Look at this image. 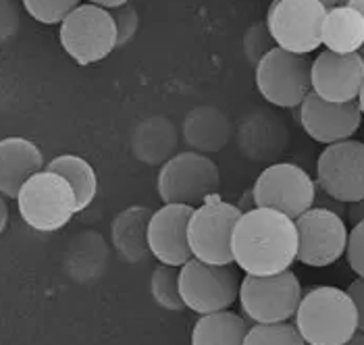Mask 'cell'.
<instances>
[{
  "mask_svg": "<svg viewBox=\"0 0 364 345\" xmlns=\"http://www.w3.org/2000/svg\"><path fill=\"white\" fill-rule=\"evenodd\" d=\"M233 264L252 277L279 275L298 262V227L287 214L271 208L242 212L231 235Z\"/></svg>",
  "mask_w": 364,
  "mask_h": 345,
  "instance_id": "obj_1",
  "label": "cell"
},
{
  "mask_svg": "<svg viewBox=\"0 0 364 345\" xmlns=\"http://www.w3.org/2000/svg\"><path fill=\"white\" fill-rule=\"evenodd\" d=\"M294 324L306 345H343L358 333V310L346 289L316 285L304 291Z\"/></svg>",
  "mask_w": 364,
  "mask_h": 345,
  "instance_id": "obj_2",
  "label": "cell"
},
{
  "mask_svg": "<svg viewBox=\"0 0 364 345\" xmlns=\"http://www.w3.org/2000/svg\"><path fill=\"white\" fill-rule=\"evenodd\" d=\"M17 208L23 223L40 233H55L67 227L80 212L73 187L58 172H36L17 196Z\"/></svg>",
  "mask_w": 364,
  "mask_h": 345,
  "instance_id": "obj_3",
  "label": "cell"
},
{
  "mask_svg": "<svg viewBox=\"0 0 364 345\" xmlns=\"http://www.w3.org/2000/svg\"><path fill=\"white\" fill-rule=\"evenodd\" d=\"M302 295V283L289 268L269 277L244 275L237 302L250 324H277L294 320Z\"/></svg>",
  "mask_w": 364,
  "mask_h": 345,
  "instance_id": "obj_4",
  "label": "cell"
},
{
  "mask_svg": "<svg viewBox=\"0 0 364 345\" xmlns=\"http://www.w3.org/2000/svg\"><path fill=\"white\" fill-rule=\"evenodd\" d=\"M58 40L63 50L77 65H96L119 48L117 26L111 11L96 4H80L58 26Z\"/></svg>",
  "mask_w": 364,
  "mask_h": 345,
  "instance_id": "obj_5",
  "label": "cell"
},
{
  "mask_svg": "<svg viewBox=\"0 0 364 345\" xmlns=\"http://www.w3.org/2000/svg\"><path fill=\"white\" fill-rule=\"evenodd\" d=\"M242 208L213 194L200 206H194L188 225V241L192 256L208 264H233L231 235L242 217Z\"/></svg>",
  "mask_w": 364,
  "mask_h": 345,
  "instance_id": "obj_6",
  "label": "cell"
},
{
  "mask_svg": "<svg viewBox=\"0 0 364 345\" xmlns=\"http://www.w3.org/2000/svg\"><path fill=\"white\" fill-rule=\"evenodd\" d=\"M156 190L163 204L200 206L221 190V172L213 158L200 152H181L163 163Z\"/></svg>",
  "mask_w": 364,
  "mask_h": 345,
  "instance_id": "obj_7",
  "label": "cell"
},
{
  "mask_svg": "<svg viewBox=\"0 0 364 345\" xmlns=\"http://www.w3.org/2000/svg\"><path fill=\"white\" fill-rule=\"evenodd\" d=\"M312 62L304 55L271 48L256 65V87L260 96L277 109H300L312 94Z\"/></svg>",
  "mask_w": 364,
  "mask_h": 345,
  "instance_id": "obj_8",
  "label": "cell"
},
{
  "mask_svg": "<svg viewBox=\"0 0 364 345\" xmlns=\"http://www.w3.org/2000/svg\"><path fill=\"white\" fill-rule=\"evenodd\" d=\"M327 11L329 9L318 0H273L264 23L275 46L306 57L323 46Z\"/></svg>",
  "mask_w": 364,
  "mask_h": 345,
  "instance_id": "obj_9",
  "label": "cell"
},
{
  "mask_svg": "<svg viewBox=\"0 0 364 345\" xmlns=\"http://www.w3.org/2000/svg\"><path fill=\"white\" fill-rule=\"evenodd\" d=\"M183 306L198 317L229 310L240 297V281L231 264H208L192 258L179 268Z\"/></svg>",
  "mask_w": 364,
  "mask_h": 345,
  "instance_id": "obj_10",
  "label": "cell"
},
{
  "mask_svg": "<svg viewBox=\"0 0 364 345\" xmlns=\"http://www.w3.org/2000/svg\"><path fill=\"white\" fill-rule=\"evenodd\" d=\"M252 202L256 208H271L296 221L316 204V181L294 163H275L256 177Z\"/></svg>",
  "mask_w": 364,
  "mask_h": 345,
  "instance_id": "obj_11",
  "label": "cell"
},
{
  "mask_svg": "<svg viewBox=\"0 0 364 345\" xmlns=\"http://www.w3.org/2000/svg\"><path fill=\"white\" fill-rule=\"evenodd\" d=\"M296 227L298 262L312 268H325L346 256L350 231L343 217L336 210L327 206H312L296 219Z\"/></svg>",
  "mask_w": 364,
  "mask_h": 345,
  "instance_id": "obj_12",
  "label": "cell"
},
{
  "mask_svg": "<svg viewBox=\"0 0 364 345\" xmlns=\"http://www.w3.org/2000/svg\"><path fill=\"white\" fill-rule=\"evenodd\" d=\"M316 185L327 198L354 204L364 198V142L346 140L325 146L316 160Z\"/></svg>",
  "mask_w": 364,
  "mask_h": 345,
  "instance_id": "obj_13",
  "label": "cell"
},
{
  "mask_svg": "<svg viewBox=\"0 0 364 345\" xmlns=\"http://www.w3.org/2000/svg\"><path fill=\"white\" fill-rule=\"evenodd\" d=\"M194 206L163 204L148 223V250L159 264L181 268L194 258L188 241V225Z\"/></svg>",
  "mask_w": 364,
  "mask_h": 345,
  "instance_id": "obj_14",
  "label": "cell"
},
{
  "mask_svg": "<svg viewBox=\"0 0 364 345\" xmlns=\"http://www.w3.org/2000/svg\"><path fill=\"white\" fill-rule=\"evenodd\" d=\"M310 77L312 94L318 98L336 104L356 102L364 84V60L358 53L337 55L325 50L312 60Z\"/></svg>",
  "mask_w": 364,
  "mask_h": 345,
  "instance_id": "obj_15",
  "label": "cell"
},
{
  "mask_svg": "<svg viewBox=\"0 0 364 345\" xmlns=\"http://www.w3.org/2000/svg\"><path fill=\"white\" fill-rule=\"evenodd\" d=\"M300 125L316 144L331 146L352 140L358 133L363 113L358 102L336 104L310 94L300 104Z\"/></svg>",
  "mask_w": 364,
  "mask_h": 345,
  "instance_id": "obj_16",
  "label": "cell"
},
{
  "mask_svg": "<svg viewBox=\"0 0 364 345\" xmlns=\"http://www.w3.org/2000/svg\"><path fill=\"white\" fill-rule=\"evenodd\" d=\"M44 169V154L36 142L19 136L0 140V194L4 198L17 200L26 181Z\"/></svg>",
  "mask_w": 364,
  "mask_h": 345,
  "instance_id": "obj_17",
  "label": "cell"
},
{
  "mask_svg": "<svg viewBox=\"0 0 364 345\" xmlns=\"http://www.w3.org/2000/svg\"><path fill=\"white\" fill-rule=\"evenodd\" d=\"M323 46L337 55H354L364 46V15L350 6L337 4L327 11L323 23Z\"/></svg>",
  "mask_w": 364,
  "mask_h": 345,
  "instance_id": "obj_18",
  "label": "cell"
},
{
  "mask_svg": "<svg viewBox=\"0 0 364 345\" xmlns=\"http://www.w3.org/2000/svg\"><path fill=\"white\" fill-rule=\"evenodd\" d=\"M152 210L146 206H129L112 221V246L127 262H141L148 250V223Z\"/></svg>",
  "mask_w": 364,
  "mask_h": 345,
  "instance_id": "obj_19",
  "label": "cell"
},
{
  "mask_svg": "<svg viewBox=\"0 0 364 345\" xmlns=\"http://www.w3.org/2000/svg\"><path fill=\"white\" fill-rule=\"evenodd\" d=\"M250 331V322L244 317L223 310L215 314H204L192 329V345H244Z\"/></svg>",
  "mask_w": 364,
  "mask_h": 345,
  "instance_id": "obj_20",
  "label": "cell"
},
{
  "mask_svg": "<svg viewBox=\"0 0 364 345\" xmlns=\"http://www.w3.org/2000/svg\"><path fill=\"white\" fill-rule=\"evenodd\" d=\"M46 169L53 172H58L60 177H65L69 181V185L75 192L77 198V210H85L98 194V175L94 171V167L85 160L84 156L77 154H58L55 156Z\"/></svg>",
  "mask_w": 364,
  "mask_h": 345,
  "instance_id": "obj_21",
  "label": "cell"
},
{
  "mask_svg": "<svg viewBox=\"0 0 364 345\" xmlns=\"http://www.w3.org/2000/svg\"><path fill=\"white\" fill-rule=\"evenodd\" d=\"M208 116H210V111L192 113L188 123H186V136H188V142L196 148L219 150L227 142L229 127H227V121L221 115L213 113V119H208Z\"/></svg>",
  "mask_w": 364,
  "mask_h": 345,
  "instance_id": "obj_22",
  "label": "cell"
},
{
  "mask_svg": "<svg viewBox=\"0 0 364 345\" xmlns=\"http://www.w3.org/2000/svg\"><path fill=\"white\" fill-rule=\"evenodd\" d=\"M150 293L154 297V302L168 312H181L183 300H181V291H179V268L167 266V264H159L150 277Z\"/></svg>",
  "mask_w": 364,
  "mask_h": 345,
  "instance_id": "obj_23",
  "label": "cell"
},
{
  "mask_svg": "<svg viewBox=\"0 0 364 345\" xmlns=\"http://www.w3.org/2000/svg\"><path fill=\"white\" fill-rule=\"evenodd\" d=\"M244 345H306L294 322L250 324Z\"/></svg>",
  "mask_w": 364,
  "mask_h": 345,
  "instance_id": "obj_24",
  "label": "cell"
},
{
  "mask_svg": "<svg viewBox=\"0 0 364 345\" xmlns=\"http://www.w3.org/2000/svg\"><path fill=\"white\" fill-rule=\"evenodd\" d=\"M31 19L42 26H60L69 13H73L82 0H21Z\"/></svg>",
  "mask_w": 364,
  "mask_h": 345,
  "instance_id": "obj_25",
  "label": "cell"
},
{
  "mask_svg": "<svg viewBox=\"0 0 364 345\" xmlns=\"http://www.w3.org/2000/svg\"><path fill=\"white\" fill-rule=\"evenodd\" d=\"M271 48H275V42L271 38V31L267 28V23H256L246 31L244 53H246L250 62L258 65V60L264 57Z\"/></svg>",
  "mask_w": 364,
  "mask_h": 345,
  "instance_id": "obj_26",
  "label": "cell"
},
{
  "mask_svg": "<svg viewBox=\"0 0 364 345\" xmlns=\"http://www.w3.org/2000/svg\"><path fill=\"white\" fill-rule=\"evenodd\" d=\"M111 15L114 19V26H117V42H119V46H125L140 28V15L132 4L112 9Z\"/></svg>",
  "mask_w": 364,
  "mask_h": 345,
  "instance_id": "obj_27",
  "label": "cell"
},
{
  "mask_svg": "<svg viewBox=\"0 0 364 345\" xmlns=\"http://www.w3.org/2000/svg\"><path fill=\"white\" fill-rule=\"evenodd\" d=\"M346 258H348L350 268L356 273V277L364 279V221L356 223L350 231Z\"/></svg>",
  "mask_w": 364,
  "mask_h": 345,
  "instance_id": "obj_28",
  "label": "cell"
},
{
  "mask_svg": "<svg viewBox=\"0 0 364 345\" xmlns=\"http://www.w3.org/2000/svg\"><path fill=\"white\" fill-rule=\"evenodd\" d=\"M19 29V11L13 0H0V44L9 42Z\"/></svg>",
  "mask_w": 364,
  "mask_h": 345,
  "instance_id": "obj_29",
  "label": "cell"
},
{
  "mask_svg": "<svg viewBox=\"0 0 364 345\" xmlns=\"http://www.w3.org/2000/svg\"><path fill=\"white\" fill-rule=\"evenodd\" d=\"M346 291L350 293V297L356 304V310H358V331L364 333V279H354Z\"/></svg>",
  "mask_w": 364,
  "mask_h": 345,
  "instance_id": "obj_30",
  "label": "cell"
},
{
  "mask_svg": "<svg viewBox=\"0 0 364 345\" xmlns=\"http://www.w3.org/2000/svg\"><path fill=\"white\" fill-rule=\"evenodd\" d=\"M346 217H348V221L350 223H360L364 221V198L363 200L354 202V204H348V210H346Z\"/></svg>",
  "mask_w": 364,
  "mask_h": 345,
  "instance_id": "obj_31",
  "label": "cell"
},
{
  "mask_svg": "<svg viewBox=\"0 0 364 345\" xmlns=\"http://www.w3.org/2000/svg\"><path fill=\"white\" fill-rule=\"evenodd\" d=\"M90 4H96V6H102L107 11H112V9H119L123 4H129V0H87Z\"/></svg>",
  "mask_w": 364,
  "mask_h": 345,
  "instance_id": "obj_32",
  "label": "cell"
},
{
  "mask_svg": "<svg viewBox=\"0 0 364 345\" xmlns=\"http://www.w3.org/2000/svg\"><path fill=\"white\" fill-rule=\"evenodd\" d=\"M6 225H9V206L4 202V196L0 194V235L6 231Z\"/></svg>",
  "mask_w": 364,
  "mask_h": 345,
  "instance_id": "obj_33",
  "label": "cell"
},
{
  "mask_svg": "<svg viewBox=\"0 0 364 345\" xmlns=\"http://www.w3.org/2000/svg\"><path fill=\"white\" fill-rule=\"evenodd\" d=\"M343 345H364V333L363 331H358V333H356V335H354L350 341H346Z\"/></svg>",
  "mask_w": 364,
  "mask_h": 345,
  "instance_id": "obj_34",
  "label": "cell"
},
{
  "mask_svg": "<svg viewBox=\"0 0 364 345\" xmlns=\"http://www.w3.org/2000/svg\"><path fill=\"white\" fill-rule=\"evenodd\" d=\"M348 4H350V6H354V9H358V11L364 15V0H350Z\"/></svg>",
  "mask_w": 364,
  "mask_h": 345,
  "instance_id": "obj_35",
  "label": "cell"
},
{
  "mask_svg": "<svg viewBox=\"0 0 364 345\" xmlns=\"http://www.w3.org/2000/svg\"><path fill=\"white\" fill-rule=\"evenodd\" d=\"M356 102H358V106H360V113H363V116H364V84H363V89H360V94H358V100H356Z\"/></svg>",
  "mask_w": 364,
  "mask_h": 345,
  "instance_id": "obj_36",
  "label": "cell"
},
{
  "mask_svg": "<svg viewBox=\"0 0 364 345\" xmlns=\"http://www.w3.org/2000/svg\"><path fill=\"white\" fill-rule=\"evenodd\" d=\"M318 2H323L327 9H333V6H337V4H339V0H318Z\"/></svg>",
  "mask_w": 364,
  "mask_h": 345,
  "instance_id": "obj_37",
  "label": "cell"
},
{
  "mask_svg": "<svg viewBox=\"0 0 364 345\" xmlns=\"http://www.w3.org/2000/svg\"><path fill=\"white\" fill-rule=\"evenodd\" d=\"M358 55H360V58H363V60H364V46H363V48H360V50H358Z\"/></svg>",
  "mask_w": 364,
  "mask_h": 345,
  "instance_id": "obj_38",
  "label": "cell"
},
{
  "mask_svg": "<svg viewBox=\"0 0 364 345\" xmlns=\"http://www.w3.org/2000/svg\"><path fill=\"white\" fill-rule=\"evenodd\" d=\"M350 0H339V4H348Z\"/></svg>",
  "mask_w": 364,
  "mask_h": 345,
  "instance_id": "obj_39",
  "label": "cell"
}]
</instances>
